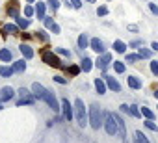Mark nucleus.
I'll return each mask as SVG.
<instances>
[{
    "label": "nucleus",
    "instance_id": "2f4dec72",
    "mask_svg": "<svg viewBox=\"0 0 158 143\" xmlns=\"http://www.w3.org/2000/svg\"><path fill=\"white\" fill-rule=\"evenodd\" d=\"M138 54H139V58H149V56H151V50H149V48H139Z\"/></svg>",
    "mask_w": 158,
    "mask_h": 143
},
{
    "label": "nucleus",
    "instance_id": "a211bd4d",
    "mask_svg": "<svg viewBox=\"0 0 158 143\" xmlns=\"http://www.w3.org/2000/svg\"><path fill=\"white\" fill-rule=\"evenodd\" d=\"M13 73H15L13 67H8V65H2V67H0V75H2V76H11Z\"/></svg>",
    "mask_w": 158,
    "mask_h": 143
},
{
    "label": "nucleus",
    "instance_id": "9b49d317",
    "mask_svg": "<svg viewBox=\"0 0 158 143\" xmlns=\"http://www.w3.org/2000/svg\"><path fill=\"white\" fill-rule=\"evenodd\" d=\"M8 15H11V17H19V2H10V6H8Z\"/></svg>",
    "mask_w": 158,
    "mask_h": 143
},
{
    "label": "nucleus",
    "instance_id": "aec40b11",
    "mask_svg": "<svg viewBox=\"0 0 158 143\" xmlns=\"http://www.w3.org/2000/svg\"><path fill=\"white\" fill-rule=\"evenodd\" d=\"M35 15H37L39 19H45V4H43V2H39V4L35 6Z\"/></svg>",
    "mask_w": 158,
    "mask_h": 143
},
{
    "label": "nucleus",
    "instance_id": "6e6552de",
    "mask_svg": "<svg viewBox=\"0 0 158 143\" xmlns=\"http://www.w3.org/2000/svg\"><path fill=\"white\" fill-rule=\"evenodd\" d=\"M13 95H15V91L11 88H2V89H0V100H2V102L13 99Z\"/></svg>",
    "mask_w": 158,
    "mask_h": 143
},
{
    "label": "nucleus",
    "instance_id": "1a4fd4ad",
    "mask_svg": "<svg viewBox=\"0 0 158 143\" xmlns=\"http://www.w3.org/2000/svg\"><path fill=\"white\" fill-rule=\"evenodd\" d=\"M89 45H91V48H93L95 52L104 54V45H102V41H101V39H97V37H95V39H91V41H89Z\"/></svg>",
    "mask_w": 158,
    "mask_h": 143
},
{
    "label": "nucleus",
    "instance_id": "393cba45",
    "mask_svg": "<svg viewBox=\"0 0 158 143\" xmlns=\"http://www.w3.org/2000/svg\"><path fill=\"white\" fill-rule=\"evenodd\" d=\"M88 43H89V41H88V35H86V34H82L80 37H78V47H80V48H86Z\"/></svg>",
    "mask_w": 158,
    "mask_h": 143
},
{
    "label": "nucleus",
    "instance_id": "2eb2a0df",
    "mask_svg": "<svg viewBox=\"0 0 158 143\" xmlns=\"http://www.w3.org/2000/svg\"><path fill=\"white\" fill-rule=\"evenodd\" d=\"M91 67H93V61H91L89 58H84V59H82V63H80V69L84 71V73H89Z\"/></svg>",
    "mask_w": 158,
    "mask_h": 143
},
{
    "label": "nucleus",
    "instance_id": "f03ea898",
    "mask_svg": "<svg viewBox=\"0 0 158 143\" xmlns=\"http://www.w3.org/2000/svg\"><path fill=\"white\" fill-rule=\"evenodd\" d=\"M89 125H91L95 130H99V128L102 126V113H101V108L95 106V104L89 108Z\"/></svg>",
    "mask_w": 158,
    "mask_h": 143
},
{
    "label": "nucleus",
    "instance_id": "bb28decb",
    "mask_svg": "<svg viewBox=\"0 0 158 143\" xmlns=\"http://www.w3.org/2000/svg\"><path fill=\"white\" fill-rule=\"evenodd\" d=\"M114 69H115V73H125V63L123 61H114Z\"/></svg>",
    "mask_w": 158,
    "mask_h": 143
},
{
    "label": "nucleus",
    "instance_id": "f704fd0d",
    "mask_svg": "<svg viewBox=\"0 0 158 143\" xmlns=\"http://www.w3.org/2000/svg\"><path fill=\"white\" fill-rule=\"evenodd\" d=\"M48 6H50L54 11H56V10L60 8V0H48Z\"/></svg>",
    "mask_w": 158,
    "mask_h": 143
},
{
    "label": "nucleus",
    "instance_id": "de8ad7c7",
    "mask_svg": "<svg viewBox=\"0 0 158 143\" xmlns=\"http://www.w3.org/2000/svg\"><path fill=\"white\" fill-rule=\"evenodd\" d=\"M151 47H152V50H158V43H156V41H154V43H152Z\"/></svg>",
    "mask_w": 158,
    "mask_h": 143
},
{
    "label": "nucleus",
    "instance_id": "09e8293b",
    "mask_svg": "<svg viewBox=\"0 0 158 143\" xmlns=\"http://www.w3.org/2000/svg\"><path fill=\"white\" fill-rule=\"evenodd\" d=\"M154 97H156V99H158V89H156V91H154Z\"/></svg>",
    "mask_w": 158,
    "mask_h": 143
},
{
    "label": "nucleus",
    "instance_id": "79ce46f5",
    "mask_svg": "<svg viewBox=\"0 0 158 143\" xmlns=\"http://www.w3.org/2000/svg\"><path fill=\"white\" fill-rule=\"evenodd\" d=\"M35 34H37V35H35L37 39H41V41H47V35H45V32H35Z\"/></svg>",
    "mask_w": 158,
    "mask_h": 143
},
{
    "label": "nucleus",
    "instance_id": "ea45409f",
    "mask_svg": "<svg viewBox=\"0 0 158 143\" xmlns=\"http://www.w3.org/2000/svg\"><path fill=\"white\" fill-rule=\"evenodd\" d=\"M69 73H71V75H78V73H80V69H78L76 65H71V67H69Z\"/></svg>",
    "mask_w": 158,
    "mask_h": 143
},
{
    "label": "nucleus",
    "instance_id": "7ed1b4c3",
    "mask_svg": "<svg viewBox=\"0 0 158 143\" xmlns=\"http://www.w3.org/2000/svg\"><path fill=\"white\" fill-rule=\"evenodd\" d=\"M74 113H76V119L80 123V126H86V106H84L82 99L74 100Z\"/></svg>",
    "mask_w": 158,
    "mask_h": 143
},
{
    "label": "nucleus",
    "instance_id": "9d476101",
    "mask_svg": "<svg viewBox=\"0 0 158 143\" xmlns=\"http://www.w3.org/2000/svg\"><path fill=\"white\" fill-rule=\"evenodd\" d=\"M106 78V86L110 88V89H114V91H121V86H119V82L114 78V76H104Z\"/></svg>",
    "mask_w": 158,
    "mask_h": 143
},
{
    "label": "nucleus",
    "instance_id": "f257e3e1",
    "mask_svg": "<svg viewBox=\"0 0 158 143\" xmlns=\"http://www.w3.org/2000/svg\"><path fill=\"white\" fill-rule=\"evenodd\" d=\"M32 91H34V95L37 97V99H41V100H45L54 112H58L60 110V104H58V100H56V97H54V93H50L45 86H41L39 82H35L34 86H32Z\"/></svg>",
    "mask_w": 158,
    "mask_h": 143
},
{
    "label": "nucleus",
    "instance_id": "412c9836",
    "mask_svg": "<svg viewBox=\"0 0 158 143\" xmlns=\"http://www.w3.org/2000/svg\"><path fill=\"white\" fill-rule=\"evenodd\" d=\"M114 50L119 52V54H123V52L127 50V45H125L123 41H115V43H114Z\"/></svg>",
    "mask_w": 158,
    "mask_h": 143
},
{
    "label": "nucleus",
    "instance_id": "58836bf2",
    "mask_svg": "<svg viewBox=\"0 0 158 143\" xmlns=\"http://www.w3.org/2000/svg\"><path fill=\"white\" fill-rule=\"evenodd\" d=\"M71 4H73V8L80 10V8H82V0H71Z\"/></svg>",
    "mask_w": 158,
    "mask_h": 143
},
{
    "label": "nucleus",
    "instance_id": "8fccbe9b",
    "mask_svg": "<svg viewBox=\"0 0 158 143\" xmlns=\"http://www.w3.org/2000/svg\"><path fill=\"white\" fill-rule=\"evenodd\" d=\"M26 2H28V4H32V2H35V0H26Z\"/></svg>",
    "mask_w": 158,
    "mask_h": 143
},
{
    "label": "nucleus",
    "instance_id": "6ab92c4d",
    "mask_svg": "<svg viewBox=\"0 0 158 143\" xmlns=\"http://www.w3.org/2000/svg\"><path fill=\"white\" fill-rule=\"evenodd\" d=\"M24 69H26V63H24V59H19V61H15V65H13V71H17V73H24Z\"/></svg>",
    "mask_w": 158,
    "mask_h": 143
},
{
    "label": "nucleus",
    "instance_id": "7c9ffc66",
    "mask_svg": "<svg viewBox=\"0 0 158 143\" xmlns=\"http://www.w3.org/2000/svg\"><path fill=\"white\" fill-rule=\"evenodd\" d=\"M139 59V54H127V61L128 63H134V61H138Z\"/></svg>",
    "mask_w": 158,
    "mask_h": 143
},
{
    "label": "nucleus",
    "instance_id": "c9c22d12",
    "mask_svg": "<svg viewBox=\"0 0 158 143\" xmlns=\"http://www.w3.org/2000/svg\"><path fill=\"white\" fill-rule=\"evenodd\" d=\"M151 71H152V75L158 76V61H151Z\"/></svg>",
    "mask_w": 158,
    "mask_h": 143
},
{
    "label": "nucleus",
    "instance_id": "a18cd8bd",
    "mask_svg": "<svg viewBox=\"0 0 158 143\" xmlns=\"http://www.w3.org/2000/svg\"><path fill=\"white\" fill-rule=\"evenodd\" d=\"M50 30H52V32H54V34H60V26H58V24H56V22H54V24H52V28H50Z\"/></svg>",
    "mask_w": 158,
    "mask_h": 143
},
{
    "label": "nucleus",
    "instance_id": "c03bdc74",
    "mask_svg": "<svg viewBox=\"0 0 158 143\" xmlns=\"http://www.w3.org/2000/svg\"><path fill=\"white\" fill-rule=\"evenodd\" d=\"M54 80H56L58 84H67V80H65L63 76H54Z\"/></svg>",
    "mask_w": 158,
    "mask_h": 143
},
{
    "label": "nucleus",
    "instance_id": "c756f323",
    "mask_svg": "<svg viewBox=\"0 0 158 143\" xmlns=\"http://www.w3.org/2000/svg\"><path fill=\"white\" fill-rule=\"evenodd\" d=\"M145 126H147L149 130H152V132H158V126L152 123V119H147V121H145Z\"/></svg>",
    "mask_w": 158,
    "mask_h": 143
},
{
    "label": "nucleus",
    "instance_id": "37998d69",
    "mask_svg": "<svg viewBox=\"0 0 158 143\" xmlns=\"http://www.w3.org/2000/svg\"><path fill=\"white\" fill-rule=\"evenodd\" d=\"M149 10H151L154 15H158V6H156V4H149Z\"/></svg>",
    "mask_w": 158,
    "mask_h": 143
},
{
    "label": "nucleus",
    "instance_id": "603ef678",
    "mask_svg": "<svg viewBox=\"0 0 158 143\" xmlns=\"http://www.w3.org/2000/svg\"><path fill=\"white\" fill-rule=\"evenodd\" d=\"M0 110H2V104H0Z\"/></svg>",
    "mask_w": 158,
    "mask_h": 143
},
{
    "label": "nucleus",
    "instance_id": "f3484780",
    "mask_svg": "<svg viewBox=\"0 0 158 143\" xmlns=\"http://www.w3.org/2000/svg\"><path fill=\"white\" fill-rule=\"evenodd\" d=\"M95 88H97L99 95H102V93L106 91V84L102 82V78H95Z\"/></svg>",
    "mask_w": 158,
    "mask_h": 143
},
{
    "label": "nucleus",
    "instance_id": "4c0bfd02",
    "mask_svg": "<svg viewBox=\"0 0 158 143\" xmlns=\"http://www.w3.org/2000/svg\"><path fill=\"white\" fill-rule=\"evenodd\" d=\"M19 95H21V97H32L30 91H28L26 88H21V89H19Z\"/></svg>",
    "mask_w": 158,
    "mask_h": 143
},
{
    "label": "nucleus",
    "instance_id": "dca6fc26",
    "mask_svg": "<svg viewBox=\"0 0 158 143\" xmlns=\"http://www.w3.org/2000/svg\"><path fill=\"white\" fill-rule=\"evenodd\" d=\"M2 32H4V35H8V34H19V26H15V24H6L4 28H2Z\"/></svg>",
    "mask_w": 158,
    "mask_h": 143
},
{
    "label": "nucleus",
    "instance_id": "cd10ccee",
    "mask_svg": "<svg viewBox=\"0 0 158 143\" xmlns=\"http://www.w3.org/2000/svg\"><path fill=\"white\" fill-rule=\"evenodd\" d=\"M28 24H30V21H28V19H21V17H17V26H19V28H24V30H26V28H28Z\"/></svg>",
    "mask_w": 158,
    "mask_h": 143
},
{
    "label": "nucleus",
    "instance_id": "5701e85b",
    "mask_svg": "<svg viewBox=\"0 0 158 143\" xmlns=\"http://www.w3.org/2000/svg\"><path fill=\"white\" fill-rule=\"evenodd\" d=\"M0 59H2V61H10L11 59V52L8 48H2V50H0Z\"/></svg>",
    "mask_w": 158,
    "mask_h": 143
},
{
    "label": "nucleus",
    "instance_id": "423d86ee",
    "mask_svg": "<svg viewBox=\"0 0 158 143\" xmlns=\"http://www.w3.org/2000/svg\"><path fill=\"white\" fill-rule=\"evenodd\" d=\"M61 108H63V117H65V121H71V119H73V106L69 104L67 99L61 100Z\"/></svg>",
    "mask_w": 158,
    "mask_h": 143
},
{
    "label": "nucleus",
    "instance_id": "72a5a7b5",
    "mask_svg": "<svg viewBox=\"0 0 158 143\" xmlns=\"http://www.w3.org/2000/svg\"><path fill=\"white\" fill-rule=\"evenodd\" d=\"M97 15H101V17H104V15H108V8H106V6H101V8L97 10Z\"/></svg>",
    "mask_w": 158,
    "mask_h": 143
},
{
    "label": "nucleus",
    "instance_id": "c85d7f7f",
    "mask_svg": "<svg viewBox=\"0 0 158 143\" xmlns=\"http://www.w3.org/2000/svg\"><path fill=\"white\" fill-rule=\"evenodd\" d=\"M141 113H143L147 119H154V112H152V110H149V108H145V106L141 108Z\"/></svg>",
    "mask_w": 158,
    "mask_h": 143
},
{
    "label": "nucleus",
    "instance_id": "4468645a",
    "mask_svg": "<svg viewBox=\"0 0 158 143\" xmlns=\"http://www.w3.org/2000/svg\"><path fill=\"white\" fill-rule=\"evenodd\" d=\"M127 82H128V86H130L132 89H139V88H141V80H139L138 76H128Z\"/></svg>",
    "mask_w": 158,
    "mask_h": 143
},
{
    "label": "nucleus",
    "instance_id": "49530a36",
    "mask_svg": "<svg viewBox=\"0 0 158 143\" xmlns=\"http://www.w3.org/2000/svg\"><path fill=\"white\" fill-rule=\"evenodd\" d=\"M121 112H125V113H128V104H123V106H121Z\"/></svg>",
    "mask_w": 158,
    "mask_h": 143
},
{
    "label": "nucleus",
    "instance_id": "3c124183",
    "mask_svg": "<svg viewBox=\"0 0 158 143\" xmlns=\"http://www.w3.org/2000/svg\"><path fill=\"white\" fill-rule=\"evenodd\" d=\"M88 2H97V0H88Z\"/></svg>",
    "mask_w": 158,
    "mask_h": 143
},
{
    "label": "nucleus",
    "instance_id": "a878e982",
    "mask_svg": "<svg viewBox=\"0 0 158 143\" xmlns=\"http://www.w3.org/2000/svg\"><path fill=\"white\" fill-rule=\"evenodd\" d=\"M17 104L19 106H23V104H34V97H21L17 100Z\"/></svg>",
    "mask_w": 158,
    "mask_h": 143
},
{
    "label": "nucleus",
    "instance_id": "39448f33",
    "mask_svg": "<svg viewBox=\"0 0 158 143\" xmlns=\"http://www.w3.org/2000/svg\"><path fill=\"white\" fill-rule=\"evenodd\" d=\"M41 59L47 63V65H50V67H61V61H60V58L52 52V50H45L43 54H41Z\"/></svg>",
    "mask_w": 158,
    "mask_h": 143
},
{
    "label": "nucleus",
    "instance_id": "a19ab883",
    "mask_svg": "<svg viewBox=\"0 0 158 143\" xmlns=\"http://www.w3.org/2000/svg\"><path fill=\"white\" fill-rule=\"evenodd\" d=\"M43 21H45V26H47V28H52V24H54V21H52L50 17H45Z\"/></svg>",
    "mask_w": 158,
    "mask_h": 143
},
{
    "label": "nucleus",
    "instance_id": "e433bc0d",
    "mask_svg": "<svg viewBox=\"0 0 158 143\" xmlns=\"http://www.w3.org/2000/svg\"><path fill=\"white\" fill-rule=\"evenodd\" d=\"M56 52H58V54H61V56H65V58H71V52H69V50H65V48H56Z\"/></svg>",
    "mask_w": 158,
    "mask_h": 143
},
{
    "label": "nucleus",
    "instance_id": "0eeeda50",
    "mask_svg": "<svg viewBox=\"0 0 158 143\" xmlns=\"http://www.w3.org/2000/svg\"><path fill=\"white\" fill-rule=\"evenodd\" d=\"M110 61H112V56H110V54H102V56L95 61V65H97L99 69H106V67L110 65Z\"/></svg>",
    "mask_w": 158,
    "mask_h": 143
},
{
    "label": "nucleus",
    "instance_id": "473e14b6",
    "mask_svg": "<svg viewBox=\"0 0 158 143\" xmlns=\"http://www.w3.org/2000/svg\"><path fill=\"white\" fill-rule=\"evenodd\" d=\"M34 13H35V11H34L32 6H24V15H26V17H32Z\"/></svg>",
    "mask_w": 158,
    "mask_h": 143
},
{
    "label": "nucleus",
    "instance_id": "b1692460",
    "mask_svg": "<svg viewBox=\"0 0 158 143\" xmlns=\"http://www.w3.org/2000/svg\"><path fill=\"white\" fill-rule=\"evenodd\" d=\"M128 113H130L132 117H139V115H141V112L138 110V106H136V104H130V106H128Z\"/></svg>",
    "mask_w": 158,
    "mask_h": 143
},
{
    "label": "nucleus",
    "instance_id": "4be33fe9",
    "mask_svg": "<svg viewBox=\"0 0 158 143\" xmlns=\"http://www.w3.org/2000/svg\"><path fill=\"white\" fill-rule=\"evenodd\" d=\"M136 143H151V141L147 139V136H145L141 130H138V132H136Z\"/></svg>",
    "mask_w": 158,
    "mask_h": 143
},
{
    "label": "nucleus",
    "instance_id": "f8f14e48",
    "mask_svg": "<svg viewBox=\"0 0 158 143\" xmlns=\"http://www.w3.org/2000/svg\"><path fill=\"white\" fill-rule=\"evenodd\" d=\"M114 117H115V121H117V132H119V136L125 139V136H127V132H125V123H123V119H121L117 113H114Z\"/></svg>",
    "mask_w": 158,
    "mask_h": 143
},
{
    "label": "nucleus",
    "instance_id": "ddd939ff",
    "mask_svg": "<svg viewBox=\"0 0 158 143\" xmlns=\"http://www.w3.org/2000/svg\"><path fill=\"white\" fill-rule=\"evenodd\" d=\"M19 48H21V54H23L26 59H30V58L34 56V50H32V47H28V45H24V43H23Z\"/></svg>",
    "mask_w": 158,
    "mask_h": 143
},
{
    "label": "nucleus",
    "instance_id": "20e7f679",
    "mask_svg": "<svg viewBox=\"0 0 158 143\" xmlns=\"http://www.w3.org/2000/svg\"><path fill=\"white\" fill-rule=\"evenodd\" d=\"M104 128H106V132L110 136H115L117 134V121H115V117H114L112 112H106L104 113Z\"/></svg>",
    "mask_w": 158,
    "mask_h": 143
}]
</instances>
